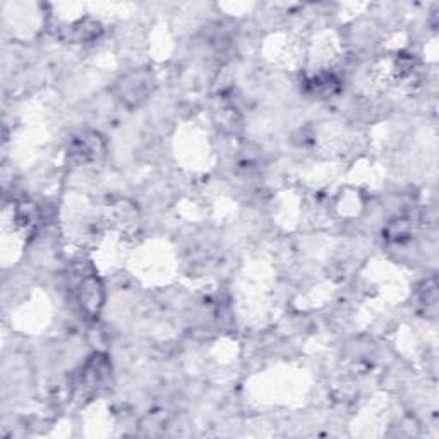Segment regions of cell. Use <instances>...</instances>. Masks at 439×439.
Masks as SVG:
<instances>
[{
	"label": "cell",
	"instance_id": "1",
	"mask_svg": "<svg viewBox=\"0 0 439 439\" xmlns=\"http://www.w3.org/2000/svg\"><path fill=\"white\" fill-rule=\"evenodd\" d=\"M79 300L82 307L89 312H97L101 306V287L97 282V278H85L81 283V292H79Z\"/></svg>",
	"mask_w": 439,
	"mask_h": 439
}]
</instances>
